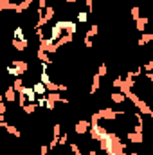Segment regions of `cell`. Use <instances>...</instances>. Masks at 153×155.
Instances as JSON below:
<instances>
[{
	"mask_svg": "<svg viewBox=\"0 0 153 155\" xmlns=\"http://www.w3.org/2000/svg\"><path fill=\"white\" fill-rule=\"evenodd\" d=\"M33 88H34V92H36L38 96H47V94H49L47 85H45V83H41V81H40V83H34V85H33Z\"/></svg>",
	"mask_w": 153,
	"mask_h": 155,
	"instance_id": "11",
	"label": "cell"
},
{
	"mask_svg": "<svg viewBox=\"0 0 153 155\" xmlns=\"http://www.w3.org/2000/svg\"><path fill=\"white\" fill-rule=\"evenodd\" d=\"M47 99L52 101V103H58V101H61V94L60 92H49L47 94Z\"/></svg>",
	"mask_w": 153,
	"mask_h": 155,
	"instance_id": "16",
	"label": "cell"
},
{
	"mask_svg": "<svg viewBox=\"0 0 153 155\" xmlns=\"http://www.w3.org/2000/svg\"><path fill=\"white\" fill-rule=\"evenodd\" d=\"M146 25H148V18H146V16H141L139 20H135V27H137V31H141V33H142Z\"/></svg>",
	"mask_w": 153,
	"mask_h": 155,
	"instance_id": "13",
	"label": "cell"
},
{
	"mask_svg": "<svg viewBox=\"0 0 153 155\" xmlns=\"http://www.w3.org/2000/svg\"><path fill=\"white\" fill-rule=\"evenodd\" d=\"M52 132H54V135H52V137H58V139H60V137H61V124H60V123H58V124H54V130H52Z\"/></svg>",
	"mask_w": 153,
	"mask_h": 155,
	"instance_id": "28",
	"label": "cell"
},
{
	"mask_svg": "<svg viewBox=\"0 0 153 155\" xmlns=\"http://www.w3.org/2000/svg\"><path fill=\"white\" fill-rule=\"evenodd\" d=\"M0 9L5 11V9H15V2H9V0H0Z\"/></svg>",
	"mask_w": 153,
	"mask_h": 155,
	"instance_id": "20",
	"label": "cell"
},
{
	"mask_svg": "<svg viewBox=\"0 0 153 155\" xmlns=\"http://www.w3.org/2000/svg\"><path fill=\"white\" fill-rule=\"evenodd\" d=\"M126 99H130V101H132L133 105H137V103L141 101V97H139V96H137L135 92H130V94H126Z\"/></svg>",
	"mask_w": 153,
	"mask_h": 155,
	"instance_id": "23",
	"label": "cell"
},
{
	"mask_svg": "<svg viewBox=\"0 0 153 155\" xmlns=\"http://www.w3.org/2000/svg\"><path fill=\"white\" fill-rule=\"evenodd\" d=\"M49 150H50L49 146H41V148H40V155H47L49 153Z\"/></svg>",
	"mask_w": 153,
	"mask_h": 155,
	"instance_id": "36",
	"label": "cell"
},
{
	"mask_svg": "<svg viewBox=\"0 0 153 155\" xmlns=\"http://www.w3.org/2000/svg\"><path fill=\"white\" fill-rule=\"evenodd\" d=\"M144 78H148V79L153 83V72H146V74H144Z\"/></svg>",
	"mask_w": 153,
	"mask_h": 155,
	"instance_id": "37",
	"label": "cell"
},
{
	"mask_svg": "<svg viewBox=\"0 0 153 155\" xmlns=\"http://www.w3.org/2000/svg\"><path fill=\"white\" fill-rule=\"evenodd\" d=\"M122 83H124V79H122V78H115L114 81H112V85H114L115 88H121V87H122Z\"/></svg>",
	"mask_w": 153,
	"mask_h": 155,
	"instance_id": "29",
	"label": "cell"
},
{
	"mask_svg": "<svg viewBox=\"0 0 153 155\" xmlns=\"http://www.w3.org/2000/svg\"><path fill=\"white\" fill-rule=\"evenodd\" d=\"M130 16H132L133 20H139V18H141V7H139V5H133V7L130 9Z\"/></svg>",
	"mask_w": 153,
	"mask_h": 155,
	"instance_id": "15",
	"label": "cell"
},
{
	"mask_svg": "<svg viewBox=\"0 0 153 155\" xmlns=\"http://www.w3.org/2000/svg\"><path fill=\"white\" fill-rule=\"evenodd\" d=\"M67 2H69V4H72V2H79V0H67Z\"/></svg>",
	"mask_w": 153,
	"mask_h": 155,
	"instance_id": "38",
	"label": "cell"
},
{
	"mask_svg": "<svg viewBox=\"0 0 153 155\" xmlns=\"http://www.w3.org/2000/svg\"><path fill=\"white\" fill-rule=\"evenodd\" d=\"M90 126H92V123H90V121H86V119H83V121H77V124H76V134H77V135H85V134L90 130Z\"/></svg>",
	"mask_w": 153,
	"mask_h": 155,
	"instance_id": "3",
	"label": "cell"
},
{
	"mask_svg": "<svg viewBox=\"0 0 153 155\" xmlns=\"http://www.w3.org/2000/svg\"><path fill=\"white\" fill-rule=\"evenodd\" d=\"M83 41H85V47H86V49H92V38H86V36H85Z\"/></svg>",
	"mask_w": 153,
	"mask_h": 155,
	"instance_id": "34",
	"label": "cell"
},
{
	"mask_svg": "<svg viewBox=\"0 0 153 155\" xmlns=\"http://www.w3.org/2000/svg\"><path fill=\"white\" fill-rule=\"evenodd\" d=\"M97 74H99L101 78H105L106 74H108V69H106V65H105V63H101V65H99V69H97Z\"/></svg>",
	"mask_w": 153,
	"mask_h": 155,
	"instance_id": "26",
	"label": "cell"
},
{
	"mask_svg": "<svg viewBox=\"0 0 153 155\" xmlns=\"http://www.w3.org/2000/svg\"><path fill=\"white\" fill-rule=\"evenodd\" d=\"M128 141L133 144H141L144 143V134H137V132H128Z\"/></svg>",
	"mask_w": 153,
	"mask_h": 155,
	"instance_id": "7",
	"label": "cell"
},
{
	"mask_svg": "<svg viewBox=\"0 0 153 155\" xmlns=\"http://www.w3.org/2000/svg\"><path fill=\"white\" fill-rule=\"evenodd\" d=\"M72 38H74V36H72V35H67V33H65V35H63V36H61V38L58 40V41H56V43H58V45H60V49H61V47H63V45H67V43H70V41H72Z\"/></svg>",
	"mask_w": 153,
	"mask_h": 155,
	"instance_id": "14",
	"label": "cell"
},
{
	"mask_svg": "<svg viewBox=\"0 0 153 155\" xmlns=\"http://www.w3.org/2000/svg\"><path fill=\"white\" fill-rule=\"evenodd\" d=\"M15 38L16 40H27L25 35H24V29H22V27H16V29H15Z\"/></svg>",
	"mask_w": 153,
	"mask_h": 155,
	"instance_id": "25",
	"label": "cell"
},
{
	"mask_svg": "<svg viewBox=\"0 0 153 155\" xmlns=\"http://www.w3.org/2000/svg\"><path fill=\"white\" fill-rule=\"evenodd\" d=\"M47 0H38V9H47Z\"/></svg>",
	"mask_w": 153,
	"mask_h": 155,
	"instance_id": "33",
	"label": "cell"
},
{
	"mask_svg": "<svg viewBox=\"0 0 153 155\" xmlns=\"http://www.w3.org/2000/svg\"><path fill=\"white\" fill-rule=\"evenodd\" d=\"M58 144H60V139H58V137H52V141L49 143V148H50V150H54Z\"/></svg>",
	"mask_w": 153,
	"mask_h": 155,
	"instance_id": "30",
	"label": "cell"
},
{
	"mask_svg": "<svg viewBox=\"0 0 153 155\" xmlns=\"http://www.w3.org/2000/svg\"><path fill=\"white\" fill-rule=\"evenodd\" d=\"M133 132H137V134H144V126H142L141 123H137V124L133 126Z\"/></svg>",
	"mask_w": 153,
	"mask_h": 155,
	"instance_id": "31",
	"label": "cell"
},
{
	"mask_svg": "<svg viewBox=\"0 0 153 155\" xmlns=\"http://www.w3.org/2000/svg\"><path fill=\"white\" fill-rule=\"evenodd\" d=\"M56 24H58V25H60V27H61V29H63L67 35H72V36L76 35L77 25L74 24V22H70V20H58Z\"/></svg>",
	"mask_w": 153,
	"mask_h": 155,
	"instance_id": "2",
	"label": "cell"
},
{
	"mask_svg": "<svg viewBox=\"0 0 153 155\" xmlns=\"http://www.w3.org/2000/svg\"><path fill=\"white\" fill-rule=\"evenodd\" d=\"M16 90L13 87H7V90L4 92V101H9V103H15V97H16Z\"/></svg>",
	"mask_w": 153,
	"mask_h": 155,
	"instance_id": "9",
	"label": "cell"
},
{
	"mask_svg": "<svg viewBox=\"0 0 153 155\" xmlns=\"http://www.w3.org/2000/svg\"><path fill=\"white\" fill-rule=\"evenodd\" d=\"M110 99H112L114 103H117V105H121V103H124V101H126V96L119 90V92H112V94H110Z\"/></svg>",
	"mask_w": 153,
	"mask_h": 155,
	"instance_id": "12",
	"label": "cell"
},
{
	"mask_svg": "<svg viewBox=\"0 0 153 155\" xmlns=\"http://www.w3.org/2000/svg\"><path fill=\"white\" fill-rule=\"evenodd\" d=\"M11 87H13L16 92H20V90L24 88V79H22V78H15V83H13Z\"/></svg>",
	"mask_w": 153,
	"mask_h": 155,
	"instance_id": "18",
	"label": "cell"
},
{
	"mask_svg": "<svg viewBox=\"0 0 153 155\" xmlns=\"http://www.w3.org/2000/svg\"><path fill=\"white\" fill-rule=\"evenodd\" d=\"M43 18H45L47 22H49V20H52V18H54V7H50V5H49V7L45 9V15H43Z\"/></svg>",
	"mask_w": 153,
	"mask_h": 155,
	"instance_id": "21",
	"label": "cell"
},
{
	"mask_svg": "<svg viewBox=\"0 0 153 155\" xmlns=\"http://www.w3.org/2000/svg\"><path fill=\"white\" fill-rule=\"evenodd\" d=\"M63 35H65V33H63V29H61L58 24H54V25H52V29H50V40H52V41H58Z\"/></svg>",
	"mask_w": 153,
	"mask_h": 155,
	"instance_id": "6",
	"label": "cell"
},
{
	"mask_svg": "<svg viewBox=\"0 0 153 155\" xmlns=\"http://www.w3.org/2000/svg\"><path fill=\"white\" fill-rule=\"evenodd\" d=\"M135 107L139 108V112H141V114H146V116H151L153 108L150 107V103H146L144 99H141V101H139V103H137Z\"/></svg>",
	"mask_w": 153,
	"mask_h": 155,
	"instance_id": "5",
	"label": "cell"
},
{
	"mask_svg": "<svg viewBox=\"0 0 153 155\" xmlns=\"http://www.w3.org/2000/svg\"><path fill=\"white\" fill-rule=\"evenodd\" d=\"M86 20H88V15H86V11H79V13H77V22H83V24H85Z\"/></svg>",
	"mask_w": 153,
	"mask_h": 155,
	"instance_id": "27",
	"label": "cell"
},
{
	"mask_svg": "<svg viewBox=\"0 0 153 155\" xmlns=\"http://www.w3.org/2000/svg\"><path fill=\"white\" fill-rule=\"evenodd\" d=\"M101 87V76L99 74H94L92 76V87H90V94H96Z\"/></svg>",
	"mask_w": 153,
	"mask_h": 155,
	"instance_id": "10",
	"label": "cell"
},
{
	"mask_svg": "<svg viewBox=\"0 0 153 155\" xmlns=\"http://www.w3.org/2000/svg\"><path fill=\"white\" fill-rule=\"evenodd\" d=\"M15 63V69H16V74L18 78L22 76V74H25L27 71H29V65L25 63V61H22V60H16V61H13Z\"/></svg>",
	"mask_w": 153,
	"mask_h": 155,
	"instance_id": "4",
	"label": "cell"
},
{
	"mask_svg": "<svg viewBox=\"0 0 153 155\" xmlns=\"http://www.w3.org/2000/svg\"><path fill=\"white\" fill-rule=\"evenodd\" d=\"M7 134H9V135H15V137H20V130H18L16 126H11V124L7 126Z\"/></svg>",
	"mask_w": 153,
	"mask_h": 155,
	"instance_id": "24",
	"label": "cell"
},
{
	"mask_svg": "<svg viewBox=\"0 0 153 155\" xmlns=\"http://www.w3.org/2000/svg\"><path fill=\"white\" fill-rule=\"evenodd\" d=\"M153 41V33H146V35H142L141 40H139V45H144V43H150Z\"/></svg>",
	"mask_w": 153,
	"mask_h": 155,
	"instance_id": "17",
	"label": "cell"
},
{
	"mask_svg": "<svg viewBox=\"0 0 153 155\" xmlns=\"http://www.w3.org/2000/svg\"><path fill=\"white\" fill-rule=\"evenodd\" d=\"M5 112H7V107H5V103L2 101V103H0V114H2V116H5Z\"/></svg>",
	"mask_w": 153,
	"mask_h": 155,
	"instance_id": "35",
	"label": "cell"
},
{
	"mask_svg": "<svg viewBox=\"0 0 153 155\" xmlns=\"http://www.w3.org/2000/svg\"><path fill=\"white\" fill-rule=\"evenodd\" d=\"M67 143H69V137H67V134H65V135L60 137V146H65Z\"/></svg>",
	"mask_w": 153,
	"mask_h": 155,
	"instance_id": "32",
	"label": "cell"
},
{
	"mask_svg": "<svg viewBox=\"0 0 153 155\" xmlns=\"http://www.w3.org/2000/svg\"><path fill=\"white\" fill-rule=\"evenodd\" d=\"M124 114L126 112H117L112 107H105V108L99 110V116H101V119H105V121H114L117 116H124Z\"/></svg>",
	"mask_w": 153,
	"mask_h": 155,
	"instance_id": "1",
	"label": "cell"
},
{
	"mask_svg": "<svg viewBox=\"0 0 153 155\" xmlns=\"http://www.w3.org/2000/svg\"><path fill=\"white\" fill-rule=\"evenodd\" d=\"M97 31H99V27H97V25H92V27H90L85 35H86V38H94V36L97 35Z\"/></svg>",
	"mask_w": 153,
	"mask_h": 155,
	"instance_id": "22",
	"label": "cell"
},
{
	"mask_svg": "<svg viewBox=\"0 0 153 155\" xmlns=\"http://www.w3.org/2000/svg\"><path fill=\"white\" fill-rule=\"evenodd\" d=\"M36 107H38V103H27V105L24 107V112H25V114H34V112H36Z\"/></svg>",
	"mask_w": 153,
	"mask_h": 155,
	"instance_id": "19",
	"label": "cell"
},
{
	"mask_svg": "<svg viewBox=\"0 0 153 155\" xmlns=\"http://www.w3.org/2000/svg\"><path fill=\"white\" fill-rule=\"evenodd\" d=\"M27 45H29V40H16V38H13V47H15V51H18V52H24V51L27 49Z\"/></svg>",
	"mask_w": 153,
	"mask_h": 155,
	"instance_id": "8",
	"label": "cell"
}]
</instances>
